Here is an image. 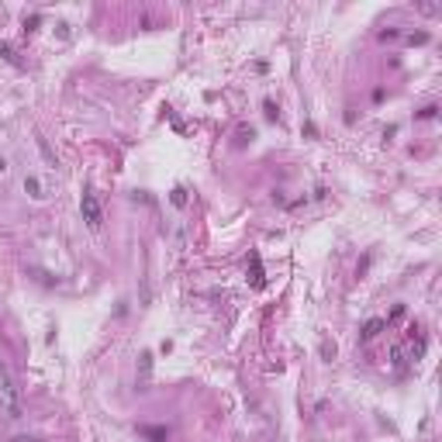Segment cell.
<instances>
[{
  "mask_svg": "<svg viewBox=\"0 0 442 442\" xmlns=\"http://www.w3.org/2000/svg\"><path fill=\"white\" fill-rule=\"evenodd\" d=\"M3 169H7V162H3V155H0V173H3Z\"/></svg>",
  "mask_w": 442,
  "mask_h": 442,
  "instance_id": "9c48e42d",
  "label": "cell"
},
{
  "mask_svg": "<svg viewBox=\"0 0 442 442\" xmlns=\"http://www.w3.org/2000/svg\"><path fill=\"white\" fill-rule=\"evenodd\" d=\"M24 190H28L31 197H45V194H42V183H38L35 176H28V180H24Z\"/></svg>",
  "mask_w": 442,
  "mask_h": 442,
  "instance_id": "8992f818",
  "label": "cell"
},
{
  "mask_svg": "<svg viewBox=\"0 0 442 442\" xmlns=\"http://www.w3.org/2000/svg\"><path fill=\"white\" fill-rule=\"evenodd\" d=\"M38 148H42V159H45V162L56 169V166H59V159H56V152L49 148V139H42V135H38Z\"/></svg>",
  "mask_w": 442,
  "mask_h": 442,
  "instance_id": "5b68a950",
  "label": "cell"
},
{
  "mask_svg": "<svg viewBox=\"0 0 442 442\" xmlns=\"http://www.w3.org/2000/svg\"><path fill=\"white\" fill-rule=\"evenodd\" d=\"M321 356H325V360H332V356H335V342L321 339Z\"/></svg>",
  "mask_w": 442,
  "mask_h": 442,
  "instance_id": "ba28073f",
  "label": "cell"
},
{
  "mask_svg": "<svg viewBox=\"0 0 442 442\" xmlns=\"http://www.w3.org/2000/svg\"><path fill=\"white\" fill-rule=\"evenodd\" d=\"M249 284H252L256 291H263V287H266V273H263V259H259V252H252V256H249Z\"/></svg>",
  "mask_w": 442,
  "mask_h": 442,
  "instance_id": "3957f363",
  "label": "cell"
},
{
  "mask_svg": "<svg viewBox=\"0 0 442 442\" xmlns=\"http://www.w3.org/2000/svg\"><path fill=\"white\" fill-rule=\"evenodd\" d=\"M79 211H83V221H86L93 231L104 224V211H100V204H97V197H93L90 190L83 194V201H79Z\"/></svg>",
  "mask_w": 442,
  "mask_h": 442,
  "instance_id": "7a4b0ae2",
  "label": "cell"
},
{
  "mask_svg": "<svg viewBox=\"0 0 442 442\" xmlns=\"http://www.w3.org/2000/svg\"><path fill=\"white\" fill-rule=\"evenodd\" d=\"M169 201H173L176 208H183V204H187V190H183V187H173V194H169Z\"/></svg>",
  "mask_w": 442,
  "mask_h": 442,
  "instance_id": "52a82bcc",
  "label": "cell"
},
{
  "mask_svg": "<svg viewBox=\"0 0 442 442\" xmlns=\"http://www.w3.org/2000/svg\"><path fill=\"white\" fill-rule=\"evenodd\" d=\"M383 328H387V321H383V318H369L367 325H363V342H369V339H376V335H380Z\"/></svg>",
  "mask_w": 442,
  "mask_h": 442,
  "instance_id": "277c9868",
  "label": "cell"
},
{
  "mask_svg": "<svg viewBox=\"0 0 442 442\" xmlns=\"http://www.w3.org/2000/svg\"><path fill=\"white\" fill-rule=\"evenodd\" d=\"M0 408H3V415H7L10 422H17L21 411H24V404H21V390H17L14 373H10L7 363H0Z\"/></svg>",
  "mask_w": 442,
  "mask_h": 442,
  "instance_id": "6da1fadb",
  "label": "cell"
}]
</instances>
